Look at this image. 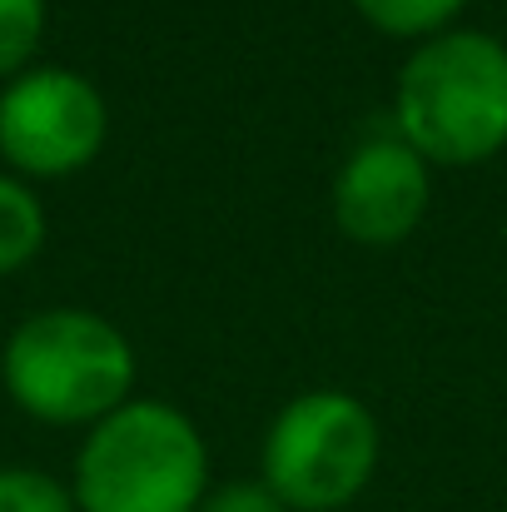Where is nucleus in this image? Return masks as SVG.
Instances as JSON below:
<instances>
[{"instance_id": "nucleus-1", "label": "nucleus", "mask_w": 507, "mask_h": 512, "mask_svg": "<svg viewBox=\"0 0 507 512\" xmlns=\"http://www.w3.org/2000/svg\"><path fill=\"white\" fill-rule=\"evenodd\" d=\"M393 130L428 165H478L507 145V40L448 25L418 40L393 85Z\"/></svg>"}, {"instance_id": "nucleus-2", "label": "nucleus", "mask_w": 507, "mask_h": 512, "mask_svg": "<svg viewBox=\"0 0 507 512\" xmlns=\"http://www.w3.org/2000/svg\"><path fill=\"white\" fill-rule=\"evenodd\" d=\"M70 493L80 512H199L209 493L204 433L165 398H130L85 433Z\"/></svg>"}, {"instance_id": "nucleus-3", "label": "nucleus", "mask_w": 507, "mask_h": 512, "mask_svg": "<svg viewBox=\"0 0 507 512\" xmlns=\"http://www.w3.org/2000/svg\"><path fill=\"white\" fill-rule=\"evenodd\" d=\"M0 378L20 413L55 428H95L130 403L135 348L115 319L95 309H40L10 329Z\"/></svg>"}, {"instance_id": "nucleus-4", "label": "nucleus", "mask_w": 507, "mask_h": 512, "mask_svg": "<svg viewBox=\"0 0 507 512\" xmlns=\"http://www.w3.org/2000/svg\"><path fill=\"white\" fill-rule=\"evenodd\" d=\"M378 453L383 433L363 398L343 388H309L264 428L259 478L289 512H334L368 488Z\"/></svg>"}, {"instance_id": "nucleus-5", "label": "nucleus", "mask_w": 507, "mask_h": 512, "mask_svg": "<svg viewBox=\"0 0 507 512\" xmlns=\"http://www.w3.org/2000/svg\"><path fill=\"white\" fill-rule=\"evenodd\" d=\"M110 135L100 85L70 65H30L0 90V155L25 179L85 170Z\"/></svg>"}, {"instance_id": "nucleus-6", "label": "nucleus", "mask_w": 507, "mask_h": 512, "mask_svg": "<svg viewBox=\"0 0 507 512\" xmlns=\"http://www.w3.org/2000/svg\"><path fill=\"white\" fill-rule=\"evenodd\" d=\"M433 199V165L403 135H368L334 174V224L363 249L408 239Z\"/></svg>"}, {"instance_id": "nucleus-7", "label": "nucleus", "mask_w": 507, "mask_h": 512, "mask_svg": "<svg viewBox=\"0 0 507 512\" xmlns=\"http://www.w3.org/2000/svg\"><path fill=\"white\" fill-rule=\"evenodd\" d=\"M40 249H45L40 194L20 174H0V274L25 269Z\"/></svg>"}, {"instance_id": "nucleus-8", "label": "nucleus", "mask_w": 507, "mask_h": 512, "mask_svg": "<svg viewBox=\"0 0 507 512\" xmlns=\"http://www.w3.org/2000/svg\"><path fill=\"white\" fill-rule=\"evenodd\" d=\"M463 5L468 0H353V10L368 25H378L388 35H413V40H428V35L448 30Z\"/></svg>"}, {"instance_id": "nucleus-9", "label": "nucleus", "mask_w": 507, "mask_h": 512, "mask_svg": "<svg viewBox=\"0 0 507 512\" xmlns=\"http://www.w3.org/2000/svg\"><path fill=\"white\" fill-rule=\"evenodd\" d=\"M45 35V0H0V80L30 70Z\"/></svg>"}, {"instance_id": "nucleus-10", "label": "nucleus", "mask_w": 507, "mask_h": 512, "mask_svg": "<svg viewBox=\"0 0 507 512\" xmlns=\"http://www.w3.org/2000/svg\"><path fill=\"white\" fill-rule=\"evenodd\" d=\"M0 512H80L70 483L45 468H0Z\"/></svg>"}, {"instance_id": "nucleus-11", "label": "nucleus", "mask_w": 507, "mask_h": 512, "mask_svg": "<svg viewBox=\"0 0 507 512\" xmlns=\"http://www.w3.org/2000/svg\"><path fill=\"white\" fill-rule=\"evenodd\" d=\"M199 512H289V508L279 503V493L264 478H234V483L209 488Z\"/></svg>"}]
</instances>
